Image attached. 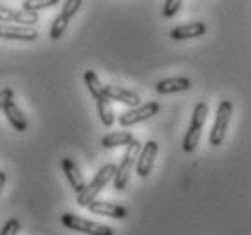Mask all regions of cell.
Instances as JSON below:
<instances>
[{"label":"cell","instance_id":"19","mask_svg":"<svg viewBox=\"0 0 251 235\" xmlns=\"http://www.w3.org/2000/svg\"><path fill=\"white\" fill-rule=\"evenodd\" d=\"M83 80H85V85L87 89H89V92H91V96L96 100V98H100L103 94V85L101 81H100V78H98V75L94 73V71H85L83 73Z\"/></svg>","mask_w":251,"mask_h":235},{"label":"cell","instance_id":"5","mask_svg":"<svg viewBox=\"0 0 251 235\" xmlns=\"http://www.w3.org/2000/svg\"><path fill=\"white\" fill-rule=\"evenodd\" d=\"M231 114H233V104H231L229 100H223L217 107L215 121H213V127H211L210 145H213V147L223 145L224 138H226V131H228L229 120H231Z\"/></svg>","mask_w":251,"mask_h":235},{"label":"cell","instance_id":"2","mask_svg":"<svg viewBox=\"0 0 251 235\" xmlns=\"http://www.w3.org/2000/svg\"><path fill=\"white\" fill-rule=\"evenodd\" d=\"M139 150H141V143L134 139L132 143L126 145V150L123 157H121V163L116 166V174H114V188L116 190H125L126 184H128V179H130V174H132V168L136 165L137 161V154H139Z\"/></svg>","mask_w":251,"mask_h":235},{"label":"cell","instance_id":"8","mask_svg":"<svg viewBox=\"0 0 251 235\" xmlns=\"http://www.w3.org/2000/svg\"><path fill=\"white\" fill-rule=\"evenodd\" d=\"M159 152V145L157 141L150 139L147 143L143 145L139 154H137V161H136V172L139 178H147L150 172H152V166H154V159L155 156Z\"/></svg>","mask_w":251,"mask_h":235},{"label":"cell","instance_id":"22","mask_svg":"<svg viewBox=\"0 0 251 235\" xmlns=\"http://www.w3.org/2000/svg\"><path fill=\"white\" fill-rule=\"evenodd\" d=\"M20 232V221L18 219H9L0 230V235H17Z\"/></svg>","mask_w":251,"mask_h":235},{"label":"cell","instance_id":"21","mask_svg":"<svg viewBox=\"0 0 251 235\" xmlns=\"http://www.w3.org/2000/svg\"><path fill=\"white\" fill-rule=\"evenodd\" d=\"M181 4L183 0H165V6H163V17L165 18H172L176 17L179 9H181Z\"/></svg>","mask_w":251,"mask_h":235},{"label":"cell","instance_id":"13","mask_svg":"<svg viewBox=\"0 0 251 235\" xmlns=\"http://www.w3.org/2000/svg\"><path fill=\"white\" fill-rule=\"evenodd\" d=\"M208 27H206L204 22H192V24H184V26H177L170 31V38L172 40H190V38H199V36H204Z\"/></svg>","mask_w":251,"mask_h":235},{"label":"cell","instance_id":"4","mask_svg":"<svg viewBox=\"0 0 251 235\" xmlns=\"http://www.w3.org/2000/svg\"><path fill=\"white\" fill-rule=\"evenodd\" d=\"M62 224L65 228L73 230V232H78V234L114 235V230L110 228V226L94 223V221H89V219H83V217H80V215H75V213H69V212L62 215Z\"/></svg>","mask_w":251,"mask_h":235},{"label":"cell","instance_id":"15","mask_svg":"<svg viewBox=\"0 0 251 235\" xmlns=\"http://www.w3.org/2000/svg\"><path fill=\"white\" fill-rule=\"evenodd\" d=\"M192 87V81L186 76H176V78H166L157 81L155 91L159 94H174V92H184Z\"/></svg>","mask_w":251,"mask_h":235},{"label":"cell","instance_id":"24","mask_svg":"<svg viewBox=\"0 0 251 235\" xmlns=\"http://www.w3.org/2000/svg\"><path fill=\"white\" fill-rule=\"evenodd\" d=\"M4 184H6V172L0 170V190L4 188Z\"/></svg>","mask_w":251,"mask_h":235},{"label":"cell","instance_id":"11","mask_svg":"<svg viewBox=\"0 0 251 235\" xmlns=\"http://www.w3.org/2000/svg\"><path fill=\"white\" fill-rule=\"evenodd\" d=\"M38 15L31 11H18V9H9V7L0 6V22L20 24V26H34L38 24Z\"/></svg>","mask_w":251,"mask_h":235},{"label":"cell","instance_id":"9","mask_svg":"<svg viewBox=\"0 0 251 235\" xmlns=\"http://www.w3.org/2000/svg\"><path fill=\"white\" fill-rule=\"evenodd\" d=\"M0 38L2 40H20V42H34L38 38V31L33 26H6L0 24Z\"/></svg>","mask_w":251,"mask_h":235},{"label":"cell","instance_id":"7","mask_svg":"<svg viewBox=\"0 0 251 235\" xmlns=\"http://www.w3.org/2000/svg\"><path fill=\"white\" fill-rule=\"evenodd\" d=\"M81 7V0H65V4H63L62 11L54 18V22L51 26V38L52 40H58V38H62V35L65 33V29H67L69 22L73 20L76 13L80 11Z\"/></svg>","mask_w":251,"mask_h":235},{"label":"cell","instance_id":"1","mask_svg":"<svg viewBox=\"0 0 251 235\" xmlns=\"http://www.w3.org/2000/svg\"><path fill=\"white\" fill-rule=\"evenodd\" d=\"M114 174H116L114 163H109V165L101 166L91 183L85 184V188L81 190L80 194H76V203H78L80 207L87 208V205L96 199L98 194H100V192H101V190L105 188L112 179H114Z\"/></svg>","mask_w":251,"mask_h":235},{"label":"cell","instance_id":"23","mask_svg":"<svg viewBox=\"0 0 251 235\" xmlns=\"http://www.w3.org/2000/svg\"><path fill=\"white\" fill-rule=\"evenodd\" d=\"M13 98H15V92H13L11 87L2 89V91H0V110L4 109V105H6L9 100H13Z\"/></svg>","mask_w":251,"mask_h":235},{"label":"cell","instance_id":"17","mask_svg":"<svg viewBox=\"0 0 251 235\" xmlns=\"http://www.w3.org/2000/svg\"><path fill=\"white\" fill-rule=\"evenodd\" d=\"M134 139L136 138L132 132H110L101 138V145L103 149H116V147H126Z\"/></svg>","mask_w":251,"mask_h":235},{"label":"cell","instance_id":"12","mask_svg":"<svg viewBox=\"0 0 251 235\" xmlns=\"http://www.w3.org/2000/svg\"><path fill=\"white\" fill-rule=\"evenodd\" d=\"M103 94L109 98V100H112V102H120V104L128 105V107L141 105V98L137 96L136 92L128 91V89H123V87L105 85L103 87Z\"/></svg>","mask_w":251,"mask_h":235},{"label":"cell","instance_id":"6","mask_svg":"<svg viewBox=\"0 0 251 235\" xmlns=\"http://www.w3.org/2000/svg\"><path fill=\"white\" fill-rule=\"evenodd\" d=\"M161 110V105L157 102H147L143 105H137V107H132L130 110H126L118 118V123L121 127H132L137 125L141 121H147L150 118H154L157 112Z\"/></svg>","mask_w":251,"mask_h":235},{"label":"cell","instance_id":"10","mask_svg":"<svg viewBox=\"0 0 251 235\" xmlns=\"http://www.w3.org/2000/svg\"><path fill=\"white\" fill-rule=\"evenodd\" d=\"M89 212L96 213V215H103V217H110V219H126L128 217V210L121 205H116V203H109V201H100L94 199L92 203L87 205Z\"/></svg>","mask_w":251,"mask_h":235},{"label":"cell","instance_id":"20","mask_svg":"<svg viewBox=\"0 0 251 235\" xmlns=\"http://www.w3.org/2000/svg\"><path fill=\"white\" fill-rule=\"evenodd\" d=\"M56 4H58V0H24L22 9L24 11L36 13V11H40V9H47V7L56 6Z\"/></svg>","mask_w":251,"mask_h":235},{"label":"cell","instance_id":"3","mask_svg":"<svg viewBox=\"0 0 251 235\" xmlns=\"http://www.w3.org/2000/svg\"><path fill=\"white\" fill-rule=\"evenodd\" d=\"M206 118H208V104L206 102H199L195 105L194 114H192V121H190V127L186 131V136L183 139V150L184 152H194L199 145L201 134H202V127L206 123Z\"/></svg>","mask_w":251,"mask_h":235},{"label":"cell","instance_id":"14","mask_svg":"<svg viewBox=\"0 0 251 235\" xmlns=\"http://www.w3.org/2000/svg\"><path fill=\"white\" fill-rule=\"evenodd\" d=\"M62 170H63V174H65V178H67L69 184H71V188L75 190L76 194H80L81 190L85 188V179H83V176H81L78 165H76L71 157H63Z\"/></svg>","mask_w":251,"mask_h":235},{"label":"cell","instance_id":"18","mask_svg":"<svg viewBox=\"0 0 251 235\" xmlns=\"http://www.w3.org/2000/svg\"><path fill=\"white\" fill-rule=\"evenodd\" d=\"M96 107H98V116L105 127H112L114 125V109L110 105V100L105 94H101L100 98H96Z\"/></svg>","mask_w":251,"mask_h":235},{"label":"cell","instance_id":"16","mask_svg":"<svg viewBox=\"0 0 251 235\" xmlns=\"http://www.w3.org/2000/svg\"><path fill=\"white\" fill-rule=\"evenodd\" d=\"M4 114H6L7 121L11 123V127L15 129L17 132H25L27 131V120H25V116H24V112L20 110V107H18L17 104H15V98L13 100H9L6 105H4Z\"/></svg>","mask_w":251,"mask_h":235}]
</instances>
